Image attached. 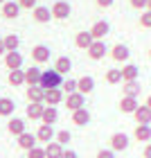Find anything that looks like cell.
Wrapping results in <instances>:
<instances>
[{
  "mask_svg": "<svg viewBox=\"0 0 151 158\" xmlns=\"http://www.w3.org/2000/svg\"><path fill=\"white\" fill-rule=\"evenodd\" d=\"M56 120H59L56 106H45V111H43V115H41V124H54Z\"/></svg>",
  "mask_w": 151,
  "mask_h": 158,
  "instance_id": "27",
  "label": "cell"
},
{
  "mask_svg": "<svg viewBox=\"0 0 151 158\" xmlns=\"http://www.w3.org/2000/svg\"><path fill=\"white\" fill-rule=\"evenodd\" d=\"M36 145H39L36 133L25 131V133H20V135H18V147H20V149H25V152H30V149H32V147H36Z\"/></svg>",
  "mask_w": 151,
  "mask_h": 158,
  "instance_id": "12",
  "label": "cell"
},
{
  "mask_svg": "<svg viewBox=\"0 0 151 158\" xmlns=\"http://www.w3.org/2000/svg\"><path fill=\"white\" fill-rule=\"evenodd\" d=\"M20 158H27V156H20Z\"/></svg>",
  "mask_w": 151,
  "mask_h": 158,
  "instance_id": "50",
  "label": "cell"
},
{
  "mask_svg": "<svg viewBox=\"0 0 151 158\" xmlns=\"http://www.w3.org/2000/svg\"><path fill=\"white\" fill-rule=\"evenodd\" d=\"M129 5H131L133 9H138V11H147L149 0H129Z\"/></svg>",
  "mask_w": 151,
  "mask_h": 158,
  "instance_id": "38",
  "label": "cell"
},
{
  "mask_svg": "<svg viewBox=\"0 0 151 158\" xmlns=\"http://www.w3.org/2000/svg\"><path fill=\"white\" fill-rule=\"evenodd\" d=\"M147 11H151V0H149V5H147Z\"/></svg>",
  "mask_w": 151,
  "mask_h": 158,
  "instance_id": "46",
  "label": "cell"
},
{
  "mask_svg": "<svg viewBox=\"0 0 151 158\" xmlns=\"http://www.w3.org/2000/svg\"><path fill=\"white\" fill-rule=\"evenodd\" d=\"M108 142H111V149H113V152H126V149H129V145H131L129 135H126V133H122V131L113 133Z\"/></svg>",
  "mask_w": 151,
  "mask_h": 158,
  "instance_id": "3",
  "label": "cell"
},
{
  "mask_svg": "<svg viewBox=\"0 0 151 158\" xmlns=\"http://www.w3.org/2000/svg\"><path fill=\"white\" fill-rule=\"evenodd\" d=\"M54 70H56L61 77L68 75L70 70H72V59H70V56H59V59L54 61Z\"/></svg>",
  "mask_w": 151,
  "mask_h": 158,
  "instance_id": "26",
  "label": "cell"
},
{
  "mask_svg": "<svg viewBox=\"0 0 151 158\" xmlns=\"http://www.w3.org/2000/svg\"><path fill=\"white\" fill-rule=\"evenodd\" d=\"M97 158H115V152H113V149H99Z\"/></svg>",
  "mask_w": 151,
  "mask_h": 158,
  "instance_id": "40",
  "label": "cell"
},
{
  "mask_svg": "<svg viewBox=\"0 0 151 158\" xmlns=\"http://www.w3.org/2000/svg\"><path fill=\"white\" fill-rule=\"evenodd\" d=\"M20 9H34V7L39 5V0H18Z\"/></svg>",
  "mask_w": 151,
  "mask_h": 158,
  "instance_id": "39",
  "label": "cell"
},
{
  "mask_svg": "<svg viewBox=\"0 0 151 158\" xmlns=\"http://www.w3.org/2000/svg\"><path fill=\"white\" fill-rule=\"evenodd\" d=\"M32 18L36 20V23H50V18H52V9H50V7H43V5H36L32 9Z\"/></svg>",
  "mask_w": 151,
  "mask_h": 158,
  "instance_id": "15",
  "label": "cell"
},
{
  "mask_svg": "<svg viewBox=\"0 0 151 158\" xmlns=\"http://www.w3.org/2000/svg\"><path fill=\"white\" fill-rule=\"evenodd\" d=\"M122 84H124L122 86V95L124 97H135V99L140 97V90H142L140 81H122Z\"/></svg>",
  "mask_w": 151,
  "mask_h": 158,
  "instance_id": "21",
  "label": "cell"
},
{
  "mask_svg": "<svg viewBox=\"0 0 151 158\" xmlns=\"http://www.w3.org/2000/svg\"><path fill=\"white\" fill-rule=\"evenodd\" d=\"M61 84H63V77L56 73L54 68H50V70H43V75H41V88L43 90H50V88H61Z\"/></svg>",
  "mask_w": 151,
  "mask_h": 158,
  "instance_id": "1",
  "label": "cell"
},
{
  "mask_svg": "<svg viewBox=\"0 0 151 158\" xmlns=\"http://www.w3.org/2000/svg\"><path fill=\"white\" fill-rule=\"evenodd\" d=\"M111 59L113 61H117V63H126L129 61V56H131V50H129L124 43H117V45H113L111 48Z\"/></svg>",
  "mask_w": 151,
  "mask_h": 158,
  "instance_id": "5",
  "label": "cell"
},
{
  "mask_svg": "<svg viewBox=\"0 0 151 158\" xmlns=\"http://www.w3.org/2000/svg\"><path fill=\"white\" fill-rule=\"evenodd\" d=\"M63 99H66V95H63L61 88H50V90H45V95H43V104L45 106H56V104H61Z\"/></svg>",
  "mask_w": 151,
  "mask_h": 158,
  "instance_id": "7",
  "label": "cell"
},
{
  "mask_svg": "<svg viewBox=\"0 0 151 158\" xmlns=\"http://www.w3.org/2000/svg\"><path fill=\"white\" fill-rule=\"evenodd\" d=\"M16 111V104L9 97H0V118H9L11 113Z\"/></svg>",
  "mask_w": 151,
  "mask_h": 158,
  "instance_id": "29",
  "label": "cell"
},
{
  "mask_svg": "<svg viewBox=\"0 0 151 158\" xmlns=\"http://www.w3.org/2000/svg\"><path fill=\"white\" fill-rule=\"evenodd\" d=\"M138 99H135V97H124V95H122V99H120V111L122 113H126V115H133V113L135 111H138Z\"/></svg>",
  "mask_w": 151,
  "mask_h": 158,
  "instance_id": "19",
  "label": "cell"
},
{
  "mask_svg": "<svg viewBox=\"0 0 151 158\" xmlns=\"http://www.w3.org/2000/svg\"><path fill=\"white\" fill-rule=\"evenodd\" d=\"M70 14H72V7H70L68 0H56L52 5V18L66 20V18H70Z\"/></svg>",
  "mask_w": 151,
  "mask_h": 158,
  "instance_id": "2",
  "label": "cell"
},
{
  "mask_svg": "<svg viewBox=\"0 0 151 158\" xmlns=\"http://www.w3.org/2000/svg\"><path fill=\"white\" fill-rule=\"evenodd\" d=\"M133 118H135L138 124H151V109H149L147 104H140L138 111L133 113Z\"/></svg>",
  "mask_w": 151,
  "mask_h": 158,
  "instance_id": "23",
  "label": "cell"
},
{
  "mask_svg": "<svg viewBox=\"0 0 151 158\" xmlns=\"http://www.w3.org/2000/svg\"><path fill=\"white\" fill-rule=\"evenodd\" d=\"M106 84H111V86L122 84V68H111L106 73Z\"/></svg>",
  "mask_w": 151,
  "mask_h": 158,
  "instance_id": "32",
  "label": "cell"
},
{
  "mask_svg": "<svg viewBox=\"0 0 151 158\" xmlns=\"http://www.w3.org/2000/svg\"><path fill=\"white\" fill-rule=\"evenodd\" d=\"M5 2H7V0H0V5H5Z\"/></svg>",
  "mask_w": 151,
  "mask_h": 158,
  "instance_id": "47",
  "label": "cell"
},
{
  "mask_svg": "<svg viewBox=\"0 0 151 158\" xmlns=\"http://www.w3.org/2000/svg\"><path fill=\"white\" fill-rule=\"evenodd\" d=\"M140 77V68L135 63H124L122 68V81H138Z\"/></svg>",
  "mask_w": 151,
  "mask_h": 158,
  "instance_id": "18",
  "label": "cell"
},
{
  "mask_svg": "<svg viewBox=\"0 0 151 158\" xmlns=\"http://www.w3.org/2000/svg\"><path fill=\"white\" fill-rule=\"evenodd\" d=\"M2 39H5V50H7V52H14V50H18L20 39L16 36V34H7V36H2Z\"/></svg>",
  "mask_w": 151,
  "mask_h": 158,
  "instance_id": "33",
  "label": "cell"
},
{
  "mask_svg": "<svg viewBox=\"0 0 151 158\" xmlns=\"http://www.w3.org/2000/svg\"><path fill=\"white\" fill-rule=\"evenodd\" d=\"M2 9V16L5 18H9V20H14V18H18L20 16V5L18 2H14V0H7V2L0 7Z\"/></svg>",
  "mask_w": 151,
  "mask_h": 158,
  "instance_id": "17",
  "label": "cell"
},
{
  "mask_svg": "<svg viewBox=\"0 0 151 158\" xmlns=\"http://www.w3.org/2000/svg\"><path fill=\"white\" fill-rule=\"evenodd\" d=\"M7 131L18 138L20 133H25V131H27V129H25V120H20V118H11L9 122H7Z\"/></svg>",
  "mask_w": 151,
  "mask_h": 158,
  "instance_id": "25",
  "label": "cell"
},
{
  "mask_svg": "<svg viewBox=\"0 0 151 158\" xmlns=\"http://www.w3.org/2000/svg\"><path fill=\"white\" fill-rule=\"evenodd\" d=\"M7 54V50H5V39L0 36V56H5Z\"/></svg>",
  "mask_w": 151,
  "mask_h": 158,
  "instance_id": "44",
  "label": "cell"
},
{
  "mask_svg": "<svg viewBox=\"0 0 151 158\" xmlns=\"http://www.w3.org/2000/svg\"><path fill=\"white\" fill-rule=\"evenodd\" d=\"M36 138H39V142H45V145H50V142L56 138L54 127H52V124H41L39 131H36Z\"/></svg>",
  "mask_w": 151,
  "mask_h": 158,
  "instance_id": "10",
  "label": "cell"
},
{
  "mask_svg": "<svg viewBox=\"0 0 151 158\" xmlns=\"http://www.w3.org/2000/svg\"><path fill=\"white\" fill-rule=\"evenodd\" d=\"M56 142H59L61 147H66L70 140H72V135H70V131H66V129H63V131H56V138H54Z\"/></svg>",
  "mask_w": 151,
  "mask_h": 158,
  "instance_id": "35",
  "label": "cell"
},
{
  "mask_svg": "<svg viewBox=\"0 0 151 158\" xmlns=\"http://www.w3.org/2000/svg\"><path fill=\"white\" fill-rule=\"evenodd\" d=\"M77 90L81 93V95H90L92 90H95V79H92L90 75H84L77 79Z\"/></svg>",
  "mask_w": 151,
  "mask_h": 158,
  "instance_id": "11",
  "label": "cell"
},
{
  "mask_svg": "<svg viewBox=\"0 0 151 158\" xmlns=\"http://www.w3.org/2000/svg\"><path fill=\"white\" fill-rule=\"evenodd\" d=\"M86 52H88V56L92 61H99V59H104V56L108 54V48H106L104 41H92V45L86 50Z\"/></svg>",
  "mask_w": 151,
  "mask_h": 158,
  "instance_id": "6",
  "label": "cell"
},
{
  "mask_svg": "<svg viewBox=\"0 0 151 158\" xmlns=\"http://www.w3.org/2000/svg\"><path fill=\"white\" fill-rule=\"evenodd\" d=\"M140 27L142 30H151V11H142L140 14Z\"/></svg>",
  "mask_w": 151,
  "mask_h": 158,
  "instance_id": "36",
  "label": "cell"
},
{
  "mask_svg": "<svg viewBox=\"0 0 151 158\" xmlns=\"http://www.w3.org/2000/svg\"><path fill=\"white\" fill-rule=\"evenodd\" d=\"M63 152H66V147H61L56 140H52L50 145H45V158H61Z\"/></svg>",
  "mask_w": 151,
  "mask_h": 158,
  "instance_id": "28",
  "label": "cell"
},
{
  "mask_svg": "<svg viewBox=\"0 0 151 158\" xmlns=\"http://www.w3.org/2000/svg\"><path fill=\"white\" fill-rule=\"evenodd\" d=\"M25 95H27V99H30V104H43V95H45V90H43L41 86H27Z\"/></svg>",
  "mask_w": 151,
  "mask_h": 158,
  "instance_id": "22",
  "label": "cell"
},
{
  "mask_svg": "<svg viewBox=\"0 0 151 158\" xmlns=\"http://www.w3.org/2000/svg\"><path fill=\"white\" fill-rule=\"evenodd\" d=\"M27 158H45V147H32L30 152H27Z\"/></svg>",
  "mask_w": 151,
  "mask_h": 158,
  "instance_id": "37",
  "label": "cell"
},
{
  "mask_svg": "<svg viewBox=\"0 0 151 158\" xmlns=\"http://www.w3.org/2000/svg\"><path fill=\"white\" fill-rule=\"evenodd\" d=\"M145 104H147V106H149V109H151V95L147 97V102H145Z\"/></svg>",
  "mask_w": 151,
  "mask_h": 158,
  "instance_id": "45",
  "label": "cell"
},
{
  "mask_svg": "<svg viewBox=\"0 0 151 158\" xmlns=\"http://www.w3.org/2000/svg\"><path fill=\"white\" fill-rule=\"evenodd\" d=\"M66 106H68V111L72 113V111H79V109H84V104H86V95H81V93H70V95H66Z\"/></svg>",
  "mask_w": 151,
  "mask_h": 158,
  "instance_id": "4",
  "label": "cell"
},
{
  "mask_svg": "<svg viewBox=\"0 0 151 158\" xmlns=\"http://www.w3.org/2000/svg\"><path fill=\"white\" fill-rule=\"evenodd\" d=\"M70 122H72V124H77V127H86L90 122V111L86 109H79V111H72V115H70Z\"/></svg>",
  "mask_w": 151,
  "mask_h": 158,
  "instance_id": "16",
  "label": "cell"
},
{
  "mask_svg": "<svg viewBox=\"0 0 151 158\" xmlns=\"http://www.w3.org/2000/svg\"><path fill=\"white\" fill-rule=\"evenodd\" d=\"M108 32H111L108 20H97V23L90 27V34H92V39H95V41H104Z\"/></svg>",
  "mask_w": 151,
  "mask_h": 158,
  "instance_id": "8",
  "label": "cell"
},
{
  "mask_svg": "<svg viewBox=\"0 0 151 158\" xmlns=\"http://www.w3.org/2000/svg\"><path fill=\"white\" fill-rule=\"evenodd\" d=\"M41 75H43V70H41L39 66L27 68V70H25V84H27V86H39V84H41Z\"/></svg>",
  "mask_w": 151,
  "mask_h": 158,
  "instance_id": "20",
  "label": "cell"
},
{
  "mask_svg": "<svg viewBox=\"0 0 151 158\" xmlns=\"http://www.w3.org/2000/svg\"><path fill=\"white\" fill-rule=\"evenodd\" d=\"M5 66L9 68V70L23 68V54H20L18 50H14V52H7V54H5Z\"/></svg>",
  "mask_w": 151,
  "mask_h": 158,
  "instance_id": "13",
  "label": "cell"
},
{
  "mask_svg": "<svg viewBox=\"0 0 151 158\" xmlns=\"http://www.w3.org/2000/svg\"><path fill=\"white\" fill-rule=\"evenodd\" d=\"M7 81L11 86H23L25 84V70L18 68V70H9V77H7Z\"/></svg>",
  "mask_w": 151,
  "mask_h": 158,
  "instance_id": "31",
  "label": "cell"
},
{
  "mask_svg": "<svg viewBox=\"0 0 151 158\" xmlns=\"http://www.w3.org/2000/svg\"><path fill=\"white\" fill-rule=\"evenodd\" d=\"M61 158H79V156H77V152H75V149H66Z\"/></svg>",
  "mask_w": 151,
  "mask_h": 158,
  "instance_id": "42",
  "label": "cell"
},
{
  "mask_svg": "<svg viewBox=\"0 0 151 158\" xmlns=\"http://www.w3.org/2000/svg\"><path fill=\"white\" fill-rule=\"evenodd\" d=\"M92 41H95V39H92V34H90V30L88 32H79L77 34V36H75V45L79 48V50H88L90 45H92Z\"/></svg>",
  "mask_w": 151,
  "mask_h": 158,
  "instance_id": "24",
  "label": "cell"
},
{
  "mask_svg": "<svg viewBox=\"0 0 151 158\" xmlns=\"http://www.w3.org/2000/svg\"><path fill=\"white\" fill-rule=\"evenodd\" d=\"M0 18H2V9H0Z\"/></svg>",
  "mask_w": 151,
  "mask_h": 158,
  "instance_id": "49",
  "label": "cell"
},
{
  "mask_svg": "<svg viewBox=\"0 0 151 158\" xmlns=\"http://www.w3.org/2000/svg\"><path fill=\"white\" fill-rule=\"evenodd\" d=\"M133 138L138 142H142V145L151 142V124H138L133 129Z\"/></svg>",
  "mask_w": 151,
  "mask_h": 158,
  "instance_id": "14",
  "label": "cell"
},
{
  "mask_svg": "<svg viewBox=\"0 0 151 158\" xmlns=\"http://www.w3.org/2000/svg\"><path fill=\"white\" fill-rule=\"evenodd\" d=\"M43 111H45V104H27V109H25L27 118L30 120H39V122H41Z\"/></svg>",
  "mask_w": 151,
  "mask_h": 158,
  "instance_id": "30",
  "label": "cell"
},
{
  "mask_svg": "<svg viewBox=\"0 0 151 158\" xmlns=\"http://www.w3.org/2000/svg\"><path fill=\"white\" fill-rule=\"evenodd\" d=\"M95 2H97V7H102V9H108V7H113L115 0H95Z\"/></svg>",
  "mask_w": 151,
  "mask_h": 158,
  "instance_id": "41",
  "label": "cell"
},
{
  "mask_svg": "<svg viewBox=\"0 0 151 158\" xmlns=\"http://www.w3.org/2000/svg\"><path fill=\"white\" fill-rule=\"evenodd\" d=\"M50 54H52V52H50V48L43 45V43L32 48V61L34 63H47L50 61Z\"/></svg>",
  "mask_w": 151,
  "mask_h": 158,
  "instance_id": "9",
  "label": "cell"
},
{
  "mask_svg": "<svg viewBox=\"0 0 151 158\" xmlns=\"http://www.w3.org/2000/svg\"><path fill=\"white\" fill-rule=\"evenodd\" d=\"M61 90L66 93V95H70V93H77V79H63V84H61Z\"/></svg>",
  "mask_w": 151,
  "mask_h": 158,
  "instance_id": "34",
  "label": "cell"
},
{
  "mask_svg": "<svg viewBox=\"0 0 151 158\" xmlns=\"http://www.w3.org/2000/svg\"><path fill=\"white\" fill-rule=\"evenodd\" d=\"M149 59H151V48H149Z\"/></svg>",
  "mask_w": 151,
  "mask_h": 158,
  "instance_id": "48",
  "label": "cell"
},
{
  "mask_svg": "<svg viewBox=\"0 0 151 158\" xmlns=\"http://www.w3.org/2000/svg\"><path fill=\"white\" fill-rule=\"evenodd\" d=\"M142 158H151V142H147L145 149H142Z\"/></svg>",
  "mask_w": 151,
  "mask_h": 158,
  "instance_id": "43",
  "label": "cell"
}]
</instances>
